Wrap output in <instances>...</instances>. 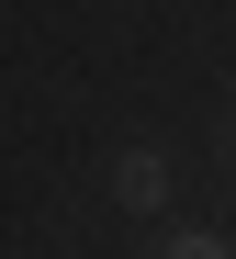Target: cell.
<instances>
[{
  "label": "cell",
  "instance_id": "cell-1",
  "mask_svg": "<svg viewBox=\"0 0 236 259\" xmlns=\"http://www.w3.org/2000/svg\"><path fill=\"white\" fill-rule=\"evenodd\" d=\"M113 192H124L135 214H158V203H169V158H158V147H124V158H113Z\"/></svg>",
  "mask_w": 236,
  "mask_h": 259
},
{
  "label": "cell",
  "instance_id": "cell-2",
  "mask_svg": "<svg viewBox=\"0 0 236 259\" xmlns=\"http://www.w3.org/2000/svg\"><path fill=\"white\" fill-rule=\"evenodd\" d=\"M158 259H236V237H214V226H192V237H158Z\"/></svg>",
  "mask_w": 236,
  "mask_h": 259
}]
</instances>
